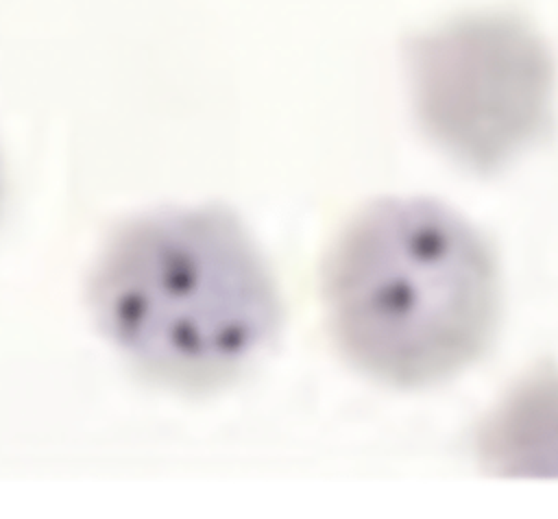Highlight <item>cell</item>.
<instances>
[{
    "instance_id": "cell-1",
    "label": "cell",
    "mask_w": 558,
    "mask_h": 519,
    "mask_svg": "<svg viewBox=\"0 0 558 519\" xmlns=\"http://www.w3.org/2000/svg\"><path fill=\"white\" fill-rule=\"evenodd\" d=\"M85 301L133 371L185 395L235 384L283 321L266 255L238 214L218 203L122 220L96 251Z\"/></svg>"
},
{
    "instance_id": "cell-2",
    "label": "cell",
    "mask_w": 558,
    "mask_h": 519,
    "mask_svg": "<svg viewBox=\"0 0 558 519\" xmlns=\"http://www.w3.org/2000/svg\"><path fill=\"white\" fill-rule=\"evenodd\" d=\"M327 329L360 373L438 384L488 347L501 305L488 240L429 198H379L336 233L320 266Z\"/></svg>"
},
{
    "instance_id": "cell-3",
    "label": "cell",
    "mask_w": 558,
    "mask_h": 519,
    "mask_svg": "<svg viewBox=\"0 0 558 519\" xmlns=\"http://www.w3.org/2000/svg\"><path fill=\"white\" fill-rule=\"evenodd\" d=\"M425 133L462 166L493 172L549 124L554 61L514 15H473L408 44Z\"/></svg>"
},
{
    "instance_id": "cell-4",
    "label": "cell",
    "mask_w": 558,
    "mask_h": 519,
    "mask_svg": "<svg viewBox=\"0 0 558 519\" xmlns=\"http://www.w3.org/2000/svg\"><path fill=\"white\" fill-rule=\"evenodd\" d=\"M480 451L499 473H558V373L512 390L482 427Z\"/></svg>"
},
{
    "instance_id": "cell-5",
    "label": "cell",
    "mask_w": 558,
    "mask_h": 519,
    "mask_svg": "<svg viewBox=\"0 0 558 519\" xmlns=\"http://www.w3.org/2000/svg\"><path fill=\"white\" fill-rule=\"evenodd\" d=\"M0 203H2V159H0Z\"/></svg>"
}]
</instances>
